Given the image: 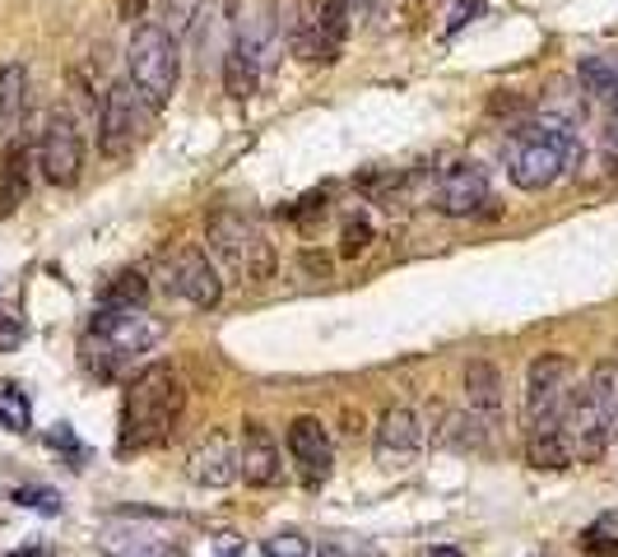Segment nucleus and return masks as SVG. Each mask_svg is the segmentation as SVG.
Wrapping results in <instances>:
<instances>
[{
    "label": "nucleus",
    "instance_id": "16",
    "mask_svg": "<svg viewBox=\"0 0 618 557\" xmlns=\"http://www.w3.org/2000/svg\"><path fill=\"white\" fill-rule=\"evenodd\" d=\"M29 186H33V153L29 145H6L0 153V219H10L14 209L29 200Z\"/></svg>",
    "mask_w": 618,
    "mask_h": 557
},
{
    "label": "nucleus",
    "instance_id": "4",
    "mask_svg": "<svg viewBox=\"0 0 618 557\" xmlns=\"http://www.w3.org/2000/svg\"><path fill=\"white\" fill-rule=\"evenodd\" d=\"M205 237H210V251L219 260H228L247 284H266L275 279V247L261 232V223L247 219L242 209H215L210 223H205Z\"/></svg>",
    "mask_w": 618,
    "mask_h": 557
},
{
    "label": "nucleus",
    "instance_id": "29",
    "mask_svg": "<svg viewBox=\"0 0 618 557\" xmlns=\"http://www.w3.org/2000/svg\"><path fill=\"white\" fill-rule=\"evenodd\" d=\"M372 247V223L358 215V219H345V232H340V256L353 260V256H363Z\"/></svg>",
    "mask_w": 618,
    "mask_h": 557
},
{
    "label": "nucleus",
    "instance_id": "12",
    "mask_svg": "<svg viewBox=\"0 0 618 557\" xmlns=\"http://www.w3.org/2000/svg\"><path fill=\"white\" fill-rule=\"evenodd\" d=\"M187 474H191L196 488H228L233 479H242L238 437L223 432V428L205 432V437L191 446V456H187Z\"/></svg>",
    "mask_w": 618,
    "mask_h": 557
},
{
    "label": "nucleus",
    "instance_id": "25",
    "mask_svg": "<svg viewBox=\"0 0 618 557\" xmlns=\"http://www.w3.org/2000/svg\"><path fill=\"white\" fill-rule=\"evenodd\" d=\"M144 298H149L144 275H140V270H121V275L98 294V307H144Z\"/></svg>",
    "mask_w": 618,
    "mask_h": 557
},
{
    "label": "nucleus",
    "instance_id": "8",
    "mask_svg": "<svg viewBox=\"0 0 618 557\" xmlns=\"http://www.w3.org/2000/svg\"><path fill=\"white\" fill-rule=\"evenodd\" d=\"M38 168L51 186H74L84 172V136L66 112H51L38 136Z\"/></svg>",
    "mask_w": 618,
    "mask_h": 557
},
{
    "label": "nucleus",
    "instance_id": "9",
    "mask_svg": "<svg viewBox=\"0 0 618 557\" xmlns=\"http://www.w3.org/2000/svg\"><path fill=\"white\" fill-rule=\"evenodd\" d=\"M562 437H568L572 460H581V465H596L609 450V441H614V432L605 428L596 400H590L586 381H577L572 395H568V409H562Z\"/></svg>",
    "mask_w": 618,
    "mask_h": 557
},
{
    "label": "nucleus",
    "instance_id": "5",
    "mask_svg": "<svg viewBox=\"0 0 618 557\" xmlns=\"http://www.w3.org/2000/svg\"><path fill=\"white\" fill-rule=\"evenodd\" d=\"M149 130H153L149 98L131 79H117V84L102 93V108H98V149L108 158H131Z\"/></svg>",
    "mask_w": 618,
    "mask_h": 557
},
{
    "label": "nucleus",
    "instance_id": "17",
    "mask_svg": "<svg viewBox=\"0 0 618 557\" xmlns=\"http://www.w3.org/2000/svg\"><path fill=\"white\" fill-rule=\"evenodd\" d=\"M29 112V70L19 61L0 66V136H14Z\"/></svg>",
    "mask_w": 618,
    "mask_h": 557
},
{
    "label": "nucleus",
    "instance_id": "2",
    "mask_svg": "<svg viewBox=\"0 0 618 557\" xmlns=\"http://www.w3.org/2000/svg\"><path fill=\"white\" fill-rule=\"evenodd\" d=\"M572 158H577V130L572 126H562L554 117L526 121L517 136H511L507 177L517 191H549Z\"/></svg>",
    "mask_w": 618,
    "mask_h": 557
},
{
    "label": "nucleus",
    "instance_id": "37",
    "mask_svg": "<svg viewBox=\"0 0 618 557\" xmlns=\"http://www.w3.org/2000/svg\"><path fill=\"white\" fill-rule=\"evenodd\" d=\"M377 14V0H349V19H372Z\"/></svg>",
    "mask_w": 618,
    "mask_h": 557
},
{
    "label": "nucleus",
    "instance_id": "10",
    "mask_svg": "<svg viewBox=\"0 0 618 557\" xmlns=\"http://www.w3.org/2000/svg\"><path fill=\"white\" fill-rule=\"evenodd\" d=\"M168 294H177L182 302L210 311L223 302V279L215 270V260L205 256L200 247H182L168 260Z\"/></svg>",
    "mask_w": 618,
    "mask_h": 557
},
{
    "label": "nucleus",
    "instance_id": "3",
    "mask_svg": "<svg viewBox=\"0 0 618 557\" xmlns=\"http://www.w3.org/2000/svg\"><path fill=\"white\" fill-rule=\"evenodd\" d=\"M163 335V321H153L144 307H98L89 339H84V358L98 377H117V371L153 349Z\"/></svg>",
    "mask_w": 618,
    "mask_h": 557
},
{
    "label": "nucleus",
    "instance_id": "27",
    "mask_svg": "<svg viewBox=\"0 0 618 557\" xmlns=\"http://www.w3.org/2000/svg\"><path fill=\"white\" fill-rule=\"evenodd\" d=\"M196 19H200V0H163V23H159V29L172 42H182L196 29Z\"/></svg>",
    "mask_w": 618,
    "mask_h": 557
},
{
    "label": "nucleus",
    "instance_id": "33",
    "mask_svg": "<svg viewBox=\"0 0 618 557\" xmlns=\"http://www.w3.org/2000/svg\"><path fill=\"white\" fill-rule=\"evenodd\" d=\"M23 344V321L19 316H0V354H14Z\"/></svg>",
    "mask_w": 618,
    "mask_h": 557
},
{
    "label": "nucleus",
    "instance_id": "20",
    "mask_svg": "<svg viewBox=\"0 0 618 557\" xmlns=\"http://www.w3.org/2000/svg\"><path fill=\"white\" fill-rule=\"evenodd\" d=\"M349 0H321V42H317V66H335L349 38Z\"/></svg>",
    "mask_w": 618,
    "mask_h": 557
},
{
    "label": "nucleus",
    "instance_id": "15",
    "mask_svg": "<svg viewBox=\"0 0 618 557\" xmlns=\"http://www.w3.org/2000/svg\"><path fill=\"white\" fill-rule=\"evenodd\" d=\"M238 460H242L247 488H275L279 479H285V465H279V446H275V437H270L266 422H256V418L242 422Z\"/></svg>",
    "mask_w": 618,
    "mask_h": 557
},
{
    "label": "nucleus",
    "instance_id": "21",
    "mask_svg": "<svg viewBox=\"0 0 618 557\" xmlns=\"http://www.w3.org/2000/svg\"><path fill=\"white\" fill-rule=\"evenodd\" d=\"M317 42H321V0H298L289 23V51L298 61L317 66Z\"/></svg>",
    "mask_w": 618,
    "mask_h": 557
},
{
    "label": "nucleus",
    "instance_id": "23",
    "mask_svg": "<svg viewBox=\"0 0 618 557\" xmlns=\"http://www.w3.org/2000/svg\"><path fill=\"white\" fill-rule=\"evenodd\" d=\"M577 84L596 98H618V51H600L577 66Z\"/></svg>",
    "mask_w": 618,
    "mask_h": 557
},
{
    "label": "nucleus",
    "instance_id": "18",
    "mask_svg": "<svg viewBox=\"0 0 618 557\" xmlns=\"http://www.w3.org/2000/svg\"><path fill=\"white\" fill-rule=\"evenodd\" d=\"M442 446H451V450H484L488 446V422H484V414H460V409H442V428L432 432Z\"/></svg>",
    "mask_w": 618,
    "mask_h": 557
},
{
    "label": "nucleus",
    "instance_id": "11",
    "mask_svg": "<svg viewBox=\"0 0 618 557\" xmlns=\"http://www.w3.org/2000/svg\"><path fill=\"white\" fill-rule=\"evenodd\" d=\"M484 205H494V191H488V172L475 163V158H456L437 172V209L451 219H470Z\"/></svg>",
    "mask_w": 618,
    "mask_h": 557
},
{
    "label": "nucleus",
    "instance_id": "35",
    "mask_svg": "<svg viewBox=\"0 0 618 557\" xmlns=\"http://www.w3.org/2000/svg\"><path fill=\"white\" fill-rule=\"evenodd\" d=\"M144 10H149V0H117V14H121L126 23H136V19H144Z\"/></svg>",
    "mask_w": 618,
    "mask_h": 557
},
{
    "label": "nucleus",
    "instance_id": "22",
    "mask_svg": "<svg viewBox=\"0 0 618 557\" xmlns=\"http://www.w3.org/2000/svg\"><path fill=\"white\" fill-rule=\"evenodd\" d=\"M526 460L535 469H549V474H562L572 465V450H568V437L562 428H545V432H526Z\"/></svg>",
    "mask_w": 618,
    "mask_h": 557
},
{
    "label": "nucleus",
    "instance_id": "36",
    "mask_svg": "<svg viewBox=\"0 0 618 557\" xmlns=\"http://www.w3.org/2000/svg\"><path fill=\"white\" fill-rule=\"evenodd\" d=\"M475 14H479V0H470V6H456V10H451V23H447V33H456L460 23L475 19Z\"/></svg>",
    "mask_w": 618,
    "mask_h": 557
},
{
    "label": "nucleus",
    "instance_id": "26",
    "mask_svg": "<svg viewBox=\"0 0 618 557\" xmlns=\"http://www.w3.org/2000/svg\"><path fill=\"white\" fill-rule=\"evenodd\" d=\"M581 553L590 557H618V511H600L581 529Z\"/></svg>",
    "mask_w": 618,
    "mask_h": 557
},
{
    "label": "nucleus",
    "instance_id": "6",
    "mask_svg": "<svg viewBox=\"0 0 618 557\" xmlns=\"http://www.w3.org/2000/svg\"><path fill=\"white\" fill-rule=\"evenodd\" d=\"M126 66H131V84L149 98V108L153 112L168 108L172 93H177V79H182V61H177V42L159 29V23H144L131 38Z\"/></svg>",
    "mask_w": 618,
    "mask_h": 557
},
{
    "label": "nucleus",
    "instance_id": "13",
    "mask_svg": "<svg viewBox=\"0 0 618 557\" xmlns=\"http://www.w3.org/2000/svg\"><path fill=\"white\" fill-rule=\"evenodd\" d=\"M372 446H377V465H386V469H405L409 460L419 456V446H423L419 414H415V409H405V405H391V409H386V414L377 418Z\"/></svg>",
    "mask_w": 618,
    "mask_h": 557
},
{
    "label": "nucleus",
    "instance_id": "34",
    "mask_svg": "<svg viewBox=\"0 0 618 557\" xmlns=\"http://www.w3.org/2000/svg\"><path fill=\"white\" fill-rule=\"evenodd\" d=\"M298 265H302V270L312 275V279H330V260H326V256H317V251H302V256H298Z\"/></svg>",
    "mask_w": 618,
    "mask_h": 557
},
{
    "label": "nucleus",
    "instance_id": "38",
    "mask_svg": "<svg viewBox=\"0 0 618 557\" xmlns=\"http://www.w3.org/2000/svg\"><path fill=\"white\" fill-rule=\"evenodd\" d=\"M609 145H618V98H614V112H609Z\"/></svg>",
    "mask_w": 618,
    "mask_h": 557
},
{
    "label": "nucleus",
    "instance_id": "32",
    "mask_svg": "<svg viewBox=\"0 0 618 557\" xmlns=\"http://www.w3.org/2000/svg\"><path fill=\"white\" fill-rule=\"evenodd\" d=\"M261 557H307V539L302 535H275V539H266V548H261Z\"/></svg>",
    "mask_w": 618,
    "mask_h": 557
},
{
    "label": "nucleus",
    "instance_id": "40",
    "mask_svg": "<svg viewBox=\"0 0 618 557\" xmlns=\"http://www.w3.org/2000/svg\"><path fill=\"white\" fill-rule=\"evenodd\" d=\"M317 557H345V553H340V548H321Z\"/></svg>",
    "mask_w": 618,
    "mask_h": 557
},
{
    "label": "nucleus",
    "instance_id": "7",
    "mask_svg": "<svg viewBox=\"0 0 618 557\" xmlns=\"http://www.w3.org/2000/svg\"><path fill=\"white\" fill-rule=\"evenodd\" d=\"M572 386H577V362L568 354H539L526 371V409H521L526 432L562 428V409H568Z\"/></svg>",
    "mask_w": 618,
    "mask_h": 557
},
{
    "label": "nucleus",
    "instance_id": "1",
    "mask_svg": "<svg viewBox=\"0 0 618 557\" xmlns=\"http://www.w3.org/2000/svg\"><path fill=\"white\" fill-rule=\"evenodd\" d=\"M187 409V386L168 362L140 367L121 400V456L131 450H153L172 437Z\"/></svg>",
    "mask_w": 618,
    "mask_h": 557
},
{
    "label": "nucleus",
    "instance_id": "28",
    "mask_svg": "<svg viewBox=\"0 0 618 557\" xmlns=\"http://www.w3.org/2000/svg\"><path fill=\"white\" fill-rule=\"evenodd\" d=\"M326 205H330V196H326V191H312L307 200H298L293 209H285V219H289V223H298L302 232H312V228H317V219H326Z\"/></svg>",
    "mask_w": 618,
    "mask_h": 557
},
{
    "label": "nucleus",
    "instance_id": "19",
    "mask_svg": "<svg viewBox=\"0 0 618 557\" xmlns=\"http://www.w3.org/2000/svg\"><path fill=\"white\" fill-rule=\"evenodd\" d=\"M466 400H470V409L475 414H484V418H494L498 409H502V371L494 367V362H470L466 367Z\"/></svg>",
    "mask_w": 618,
    "mask_h": 557
},
{
    "label": "nucleus",
    "instance_id": "31",
    "mask_svg": "<svg viewBox=\"0 0 618 557\" xmlns=\"http://www.w3.org/2000/svg\"><path fill=\"white\" fill-rule=\"evenodd\" d=\"M14 501H19V507H29V511H42V516H57L61 511V497L51 493V488H19Z\"/></svg>",
    "mask_w": 618,
    "mask_h": 557
},
{
    "label": "nucleus",
    "instance_id": "39",
    "mask_svg": "<svg viewBox=\"0 0 618 557\" xmlns=\"http://www.w3.org/2000/svg\"><path fill=\"white\" fill-rule=\"evenodd\" d=\"M432 557H460V548H432Z\"/></svg>",
    "mask_w": 618,
    "mask_h": 557
},
{
    "label": "nucleus",
    "instance_id": "24",
    "mask_svg": "<svg viewBox=\"0 0 618 557\" xmlns=\"http://www.w3.org/2000/svg\"><path fill=\"white\" fill-rule=\"evenodd\" d=\"M256 84H261V70H256V66L242 57V51L233 47V51L223 57V93L238 98V102H247V98L256 93Z\"/></svg>",
    "mask_w": 618,
    "mask_h": 557
},
{
    "label": "nucleus",
    "instance_id": "30",
    "mask_svg": "<svg viewBox=\"0 0 618 557\" xmlns=\"http://www.w3.org/2000/svg\"><path fill=\"white\" fill-rule=\"evenodd\" d=\"M0 422L14 428V432L29 428V400H23L19 386H6V395H0Z\"/></svg>",
    "mask_w": 618,
    "mask_h": 557
},
{
    "label": "nucleus",
    "instance_id": "14",
    "mask_svg": "<svg viewBox=\"0 0 618 557\" xmlns=\"http://www.w3.org/2000/svg\"><path fill=\"white\" fill-rule=\"evenodd\" d=\"M289 456L302 474V484L307 488H321L330 479V465H335V450H330V437L321 428V418L312 414H302L289 422Z\"/></svg>",
    "mask_w": 618,
    "mask_h": 557
}]
</instances>
